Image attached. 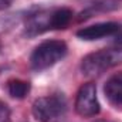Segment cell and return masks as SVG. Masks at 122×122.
Returning a JSON list of instances; mask_svg holds the SVG:
<instances>
[{"label":"cell","instance_id":"obj_12","mask_svg":"<svg viewBox=\"0 0 122 122\" xmlns=\"http://www.w3.org/2000/svg\"><path fill=\"white\" fill-rule=\"evenodd\" d=\"M115 41L119 43V44H122V26H119L118 31L115 33Z\"/></svg>","mask_w":122,"mask_h":122},{"label":"cell","instance_id":"obj_3","mask_svg":"<svg viewBox=\"0 0 122 122\" xmlns=\"http://www.w3.org/2000/svg\"><path fill=\"white\" fill-rule=\"evenodd\" d=\"M67 111V101L62 94L41 97L33 104V115L40 122H57Z\"/></svg>","mask_w":122,"mask_h":122},{"label":"cell","instance_id":"obj_10","mask_svg":"<svg viewBox=\"0 0 122 122\" xmlns=\"http://www.w3.org/2000/svg\"><path fill=\"white\" fill-rule=\"evenodd\" d=\"M0 122H11L10 118V109L9 107L0 101Z\"/></svg>","mask_w":122,"mask_h":122},{"label":"cell","instance_id":"obj_7","mask_svg":"<svg viewBox=\"0 0 122 122\" xmlns=\"http://www.w3.org/2000/svg\"><path fill=\"white\" fill-rule=\"evenodd\" d=\"M47 30H50V11L31 14L26 21V34L30 37L41 34Z\"/></svg>","mask_w":122,"mask_h":122},{"label":"cell","instance_id":"obj_6","mask_svg":"<svg viewBox=\"0 0 122 122\" xmlns=\"http://www.w3.org/2000/svg\"><path fill=\"white\" fill-rule=\"evenodd\" d=\"M104 92L107 99L114 108L122 109V72L112 75L107 81L104 87Z\"/></svg>","mask_w":122,"mask_h":122},{"label":"cell","instance_id":"obj_11","mask_svg":"<svg viewBox=\"0 0 122 122\" xmlns=\"http://www.w3.org/2000/svg\"><path fill=\"white\" fill-rule=\"evenodd\" d=\"M13 1H14V0H0V10H4V9L10 7Z\"/></svg>","mask_w":122,"mask_h":122},{"label":"cell","instance_id":"obj_2","mask_svg":"<svg viewBox=\"0 0 122 122\" xmlns=\"http://www.w3.org/2000/svg\"><path fill=\"white\" fill-rule=\"evenodd\" d=\"M67 54V44L60 40H47L38 44L31 53L30 64L37 71L46 70L57 64Z\"/></svg>","mask_w":122,"mask_h":122},{"label":"cell","instance_id":"obj_13","mask_svg":"<svg viewBox=\"0 0 122 122\" xmlns=\"http://www.w3.org/2000/svg\"><path fill=\"white\" fill-rule=\"evenodd\" d=\"M95 122H112V121H104V119H101V121H95Z\"/></svg>","mask_w":122,"mask_h":122},{"label":"cell","instance_id":"obj_5","mask_svg":"<svg viewBox=\"0 0 122 122\" xmlns=\"http://www.w3.org/2000/svg\"><path fill=\"white\" fill-rule=\"evenodd\" d=\"M119 26L117 23L108 21V23H97L88 27H84L81 30L77 31V36L81 40L85 41H94V40H99L104 37H109V36H115V33L118 31Z\"/></svg>","mask_w":122,"mask_h":122},{"label":"cell","instance_id":"obj_9","mask_svg":"<svg viewBox=\"0 0 122 122\" xmlns=\"http://www.w3.org/2000/svg\"><path fill=\"white\" fill-rule=\"evenodd\" d=\"M7 91L13 98L21 99L30 92V84L27 81H21V80H10L7 82Z\"/></svg>","mask_w":122,"mask_h":122},{"label":"cell","instance_id":"obj_1","mask_svg":"<svg viewBox=\"0 0 122 122\" xmlns=\"http://www.w3.org/2000/svg\"><path fill=\"white\" fill-rule=\"evenodd\" d=\"M122 62V48H104L85 56L81 61L84 75L95 77Z\"/></svg>","mask_w":122,"mask_h":122},{"label":"cell","instance_id":"obj_4","mask_svg":"<svg viewBox=\"0 0 122 122\" xmlns=\"http://www.w3.org/2000/svg\"><path fill=\"white\" fill-rule=\"evenodd\" d=\"M75 111L84 118H91L99 114V101L97 97V85L94 82L82 84L75 97Z\"/></svg>","mask_w":122,"mask_h":122},{"label":"cell","instance_id":"obj_8","mask_svg":"<svg viewBox=\"0 0 122 122\" xmlns=\"http://www.w3.org/2000/svg\"><path fill=\"white\" fill-rule=\"evenodd\" d=\"M72 20V11L67 7L56 9L50 11V30L65 29Z\"/></svg>","mask_w":122,"mask_h":122}]
</instances>
